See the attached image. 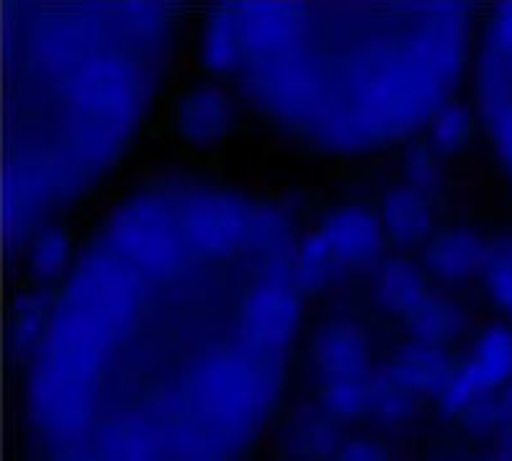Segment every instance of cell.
<instances>
[{
  "label": "cell",
  "instance_id": "6da1fadb",
  "mask_svg": "<svg viewBox=\"0 0 512 461\" xmlns=\"http://www.w3.org/2000/svg\"><path fill=\"white\" fill-rule=\"evenodd\" d=\"M376 240V230L371 219H366L358 212H345L332 219L325 232L322 245L327 253H340L345 258H363L371 253Z\"/></svg>",
  "mask_w": 512,
  "mask_h": 461
},
{
  "label": "cell",
  "instance_id": "7a4b0ae2",
  "mask_svg": "<svg viewBox=\"0 0 512 461\" xmlns=\"http://www.w3.org/2000/svg\"><path fill=\"white\" fill-rule=\"evenodd\" d=\"M433 266L438 268L443 276H461L474 266L476 258V245L469 237L451 232V235L435 240L433 250H430Z\"/></svg>",
  "mask_w": 512,
  "mask_h": 461
},
{
  "label": "cell",
  "instance_id": "3957f363",
  "mask_svg": "<svg viewBox=\"0 0 512 461\" xmlns=\"http://www.w3.org/2000/svg\"><path fill=\"white\" fill-rule=\"evenodd\" d=\"M250 310H253V328L263 338H273V335L284 333L289 328V302L278 292L263 294L258 302L250 304Z\"/></svg>",
  "mask_w": 512,
  "mask_h": 461
},
{
  "label": "cell",
  "instance_id": "277c9868",
  "mask_svg": "<svg viewBox=\"0 0 512 461\" xmlns=\"http://www.w3.org/2000/svg\"><path fill=\"white\" fill-rule=\"evenodd\" d=\"M222 122V101L211 93H201V96H193L191 104H188V132L193 134H214L217 124Z\"/></svg>",
  "mask_w": 512,
  "mask_h": 461
},
{
  "label": "cell",
  "instance_id": "5b68a950",
  "mask_svg": "<svg viewBox=\"0 0 512 461\" xmlns=\"http://www.w3.org/2000/svg\"><path fill=\"white\" fill-rule=\"evenodd\" d=\"M389 209H392V225L399 232H420L422 222H425V212H422V204L415 196H410V199L397 196L389 204Z\"/></svg>",
  "mask_w": 512,
  "mask_h": 461
},
{
  "label": "cell",
  "instance_id": "8992f818",
  "mask_svg": "<svg viewBox=\"0 0 512 461\" xmlns=\"http://www.w3.org/2000/svg\"><path fill=\"white\" fill-rule=\"evenodd\" d=\"M62 255H65V245H62L60 237H42L37 245V253H34V261H37V266L42 268H55L60 266Z\"/></svg>",
  "mask_w": 512,
  "mask_h": 461
},
{
  "label": "cell",
  "instance_id": "52a82bcc",
  "mask_svg": "<svg viewBox=\"0 0 512 461\" xmlns=\"http://www.w3.org/2000/svg\"><path fill=\"white\" fill-rule=\"evenodd\" d=\"M492 286L497 289V297H502L507 307H512V261H502L494 266Z\"/></svg>",
  "mask_w": 512,
  "mask_h": 461
},
{
  "label": "cell",
  "instance_id": "ba28073f",
  "mask_svg": "<svg viewBox=\"0 0 512 461\" xmlns=\"http://www.w3.org/2000/svg\"><path fill=\"white\" fill-rule=\"evenodd\" d=\"M461 124H464V116L458 111H448L438 119V127H435V134H438L440 142H458L461 137Z\"/></svg>",
  "mask_w": 512,
  "mask_h": 461
}]
</instances>
